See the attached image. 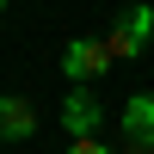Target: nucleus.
<instances>
[{"mask_svg": "<svg viewBox=\"0 0 154 154\" xmlns=\"http://www.w3.org/2000/svg\"><path fill=\"white\" fill-rule=\"evenodd\" d=\"M123 142H130V154H154V93H130V105H123Z\"/></svg>", "mask_w": 154, "mask_h": 154, "instance_id": "obj_3", "label": "nucleus"}, {"mask_svg": "<svg viewBox=\"0 0 154 154\" xmlns=\"http://www.w3.org/2000/svg\"><path fill=\"white\" fill-rule=\"evenodd\" d=\"M68 154H111V148H105V142H99V136H93V142H74Z\"/></svg>", "mask_w": 154, "mask_h": 154, "instance_id": "obj_6", "label": "nucleus"}, {"mask_svg": "<svg viewBox=\"0 0 154 154\" xmlns=\"http://www.w3.org/2000/svg\"><path fill=\"white\" fill-rule=\"evenodd\" d=\"M105 68H111V49L99 43V37H74V43H62V74H68L74 86L99 80Z\"/></svg>", "mask_w": 154, "mask_h": 154, "instance_id": "obj_2", "label": "nucleus"}, {"mask_svg": "<svg viewBox=\"0 0 154 154\" xmlns=\"http://www.w3.org/2000/svg\"><path fill=\"white\" fill-rule=\"evenodd\" d=\"M148 31H154V6H130V12H117V25H111V37H105L111 62L142 56V49H148Z\"/></svg>", "mask_w": 154, "mask_h": 154, "instance_id": "obj_1", "label": "nucleus"}, {"mask_svg": "<svg viewBox=\"0 0 154 154\" xmlns=\"http://www.w3.org/2000/svg\"><path fill=\"white\" fill-rule=\"evenodd\" d=\"M99 117H105V111H99V99L86 93V86H74V93H68V105H62V123H68V136H74V142H93Z\"/></svg>", "mask_w": 154, "mask_h": 154, "instance_id": "obj_4", "label": "nucleus"}, {"mask_svg": "<svg viewBox=\"0 0 154 154\" xmlns=\"http://www.w3.org/2000/svg\"><path fill=\"white\" fill-rule=\"evenodd\" d=\"M0 136H12V142L37 136V111H31V99H19V93H0Z\"/></svg>", "mask_w": 154, "mask_h": 154, "instance_id": "obj_5", "label": "nucleus"}]
</instances>
